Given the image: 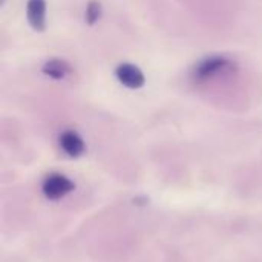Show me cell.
I'll return each instance as SVG.
<instances>
[{
  "label": "cell",
  "instance_id": "1",
  "mask_svg": "<svg viewBox=\"0 0 262 262\" xmlns=\"http://www.w3.org/2000/svg\"><path fill=\"white\" fill-rule=\"evenodd\" d=\"M236 69L235 61L226 58V57H220V55H213L209 58L201 60L195 69H193V75L196 80H210L215 77H220L223 74H230Z\"/></svg>",
  "mask_w": 262,
  "mask_h": 262
},
{
  "label": "cell",
  "instance_id": "2",
  "mask_svg": "<svg viewBox=\"0 0 262 262\" xmlns=\"http://www.w3.org/2000/svg\"><path fill=\"white\" fill-rule=\"evenodd\" d=\"M74 189V184L69 178L60 173H52L43 181V193L49 200H60Z\"/></svg>",
  "mask_w": 262,
  "mask_h": 262
},
{
  "label": "cell",
  "instance_id": "3",
  "mask_svg": "<svg viewBox=\"0 0 262 262\" xmlns=\"http://www.w3.org/2000/svg\"><path fill=\"white\" fill-rule=\"evenodd\" d=\"M115 75L118 81L129 89H140L144 86V81H146L143 71L138 66L130 64V63H121L117 68Z\"/></svg>",
  "mask_w": 262,
  "mask_h": 262
},
{
  "label": "cell",
  "instance_id": "4",
  "mask_svg": "<svg viewBox=\"0 0 262 262\" xmlns=\"http://www.w3.org/2000/svg\"><path fill=\"white\" fill-rule=\"evenodd\" d=\"M26 15H28L29 25L35 31H43L46 28V2L29 0L26 5Z\"/></svg>",
  "mask_w": 262,
  "mask_h": 262
},
{
  "label": "cell",
  "instance_id": "5",
  "mask_svg": "<svg viewBox=\"0 0 262 262\" xmlns=\"http://www.w3.org/2000/svg\"><path fill=\"white\" fill-rule=\"evenodd\" d=\"M60 147L69 157H80L84 152V143L81 137L74 130H64L60 135Z\"/></svg>",
  "mask_w": 262,
  "mask_h": 262
},
{
  "label": "cell",
  "instance_id": "6",
  "mask_svg": "<svg viewBox=\"0 0 262 262\" xmlns=\"http://www.w3.org/2000/svg\"><path fill=\"white\" fill-rule=\"evenodd\" d=\"M41 71L45 75L54 78V80H61L64 77H68L71 74V64L66 60L61 58H51L48 61H45V64L41 66Z\"/></svg>",
  "mask_w": 262,
  "mask_h": 262
},
{
  "label": "cell",
  "instance_id": "7",
  "mask_svg": "<svg viewBox=\"0 0 262 262\" xmlns=\"http://www.w3.org/2000/svg\"><path fill=\"white\" fill-rule=\"evenodd\" d=\"M101 17V3L98 2H91L86 8V23L88 25H95Z\"/></svg>",
  "mask_w": 262,
  "mask_h": 262
}]
</instances>
